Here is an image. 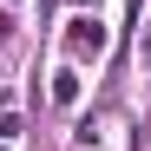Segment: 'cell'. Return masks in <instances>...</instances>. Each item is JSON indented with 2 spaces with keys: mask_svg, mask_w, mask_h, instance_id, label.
Returning a JSON list of instances; mask_svg holds the SVG:
<instances>
[{
  "mask_svg": "<svg viewBox=\"0 0 151 151\" xmlns=\"http://www.w3.org/2000/svg\"><path fill=\"white\" fill-rule=\"evenodd\" d=\"M105 46H112V33H105L99 13H79V20L66 27V53H72V59H105Z\"/></svg>",
  "mask_w": 151,
  "mask_h": 151,
  "instance_id": "6da1fadb",
  "label": "cell"
},
{
  "mask_svg": "<svg viewBox=\"0 0 151 151\" xmlns=\"http://www.w3.org/2000/svg\"><path fill=\"white\" fill-rule=\"evenodd\" d=\"M53 99H59V105H79V72H53Z\"/></svg>",
  "mask_w": 151,
  "mask_h": 151,
  "instance_id": "7a4b0ae2",
  "label": "cell"
},
{
  "mask_svg": "<svg viewBox=\"0 0 151 151\" xmlns=\"http://www.w3.org/2000/svg\"><path fill=\"white\" fill-rule=\"evenodd\" d=\"M138 46L151 53V0H138Z\"/></svg>",
  "mask_w": 151,
  "mask_h": 151,
  "instance_id": "3957f363",
  "label": "cell"
},
{
  "mask_svg": "<svg viewBox=\"0 0 151 151\" xmlns=\"http://www.w3.org/2000/svg\"><path fill=\"white\" fill-rule=\"evenodd\" d=\"M7 33H13V20H7V13H0V40H7Z\"/></svg>",
  "mask_w": 151,
  "mask_h": 151,
  "instance_id": "277c9868",
  "label": "cell"
},
{
  "mask_svg": "<svg viewBox=\"0 0 151 151\" xmlns=\"http://www.w3.org/2000/svg\"><path fill=\"white\" fill-rule=\"evenodd\" d=\"M7 7H13V0H7Z\"/></svg>",
  "mask_w": 151,
  "mask_h": 151,
  "instance_id": "5b68a950",
  "label": "cell"
},
{
  "mask_svg": "<svg viewBox=\"0 0 151 151\" xmlns=\"http://www.w3.org/2000/svg\"><path fill=\"white\" fill-rule=\"evenodd\" d=\"M0 151H7V145H0Z\"/></svg>",
  "mask_w": 151,
  "mask_h": 151,
  "instance_id": "8992f818",
  "label": "cell"
}]
</instances>
